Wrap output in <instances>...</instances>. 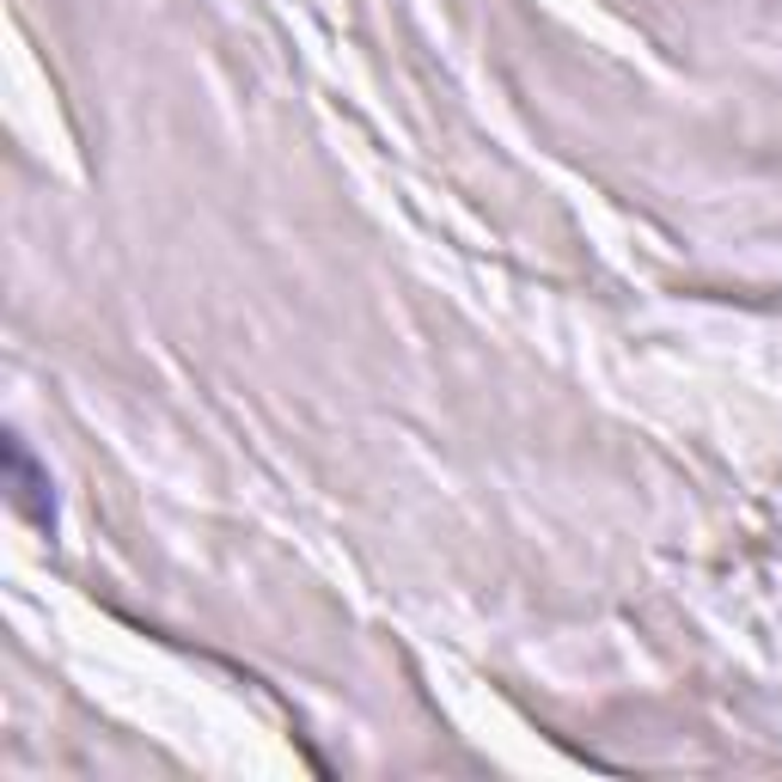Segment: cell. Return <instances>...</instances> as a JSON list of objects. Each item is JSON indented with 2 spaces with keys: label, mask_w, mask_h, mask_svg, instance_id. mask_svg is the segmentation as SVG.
<instances>
[{
  "label": "cell",
  "mask_w": 782,
  "mask_h": 782,
  "mask_svg": "<svg viewBox=\"0 0 782 782\" xmlns=\"http://www.w3.org/2000/svg\"><path fill=\"white\" fill-rule=\"evenodd\" d=\"M13 478H19V507H25V514L38 519V526H50V502H38L43 478H38V471H31V459H25V452H19V447H13Z\"/></svg>",
  "instance_id": "6da1fadb"
}]
</instances>
